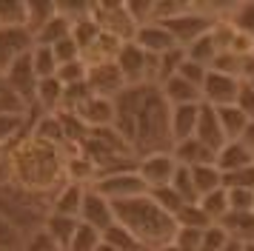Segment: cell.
<instances>
[{
	"instance_id": "36",
	"label": "cell",
	"mask_w": 254,
	"mask_h": 251,
	"mask_svg": "<svg viewBox=\"0 0 254 251\" xmlns=\"http://www.w3.org/2000/svg\"><path fill=\"white\" fill-rule=\"evenodd\" d=\"M100 34V29H97V23L92 20V17H80V20H74L71 23V40L77 43V49H89V46L94 43V37Z\"/></svg>"
},
{
	"instance_id": "58",
	"label": "cell",
	"mask_w": 254,
	"mask_h": 251,
	"mask_svg": "<svg viewBox=\"0 0 254 251\" xmlns=\"http://www.w3.org/2000/svg\"><path fill=\"white\" fill-rule=\"evenodd\" d=\"M0 251H3V249H0Z\"/></svg>"
},
{
	"instance_id": "9",
	"label": "cell",
	"mask_w": 254,
	"mask_h": 251,
	"mask_svg": "<svg viewBox=\"0 0 254 251\" xmlns=\"http://www.w3.org/2000/svg\"><path fill=\"white\" fill-rule=\"evenodd\" d=\"M86 86L94 97H106V100H115L120 91L126 89L123 74L117 71L115 63H100V66H89L86 68Z\"/></svg>"
},
{
	"instance_id": "47",
	"label": "cell",
	"mask_w": 254,
	"mask_h": 251,
	"mask_svg": "<svg viewBox=\"0 0 254 251\" xmlns=\"http://www.w3.org/2000/svg\"><path fill=\"white\" fill-rule=\"evenodd\" d=\"M206 74H208V68L200 66V63H191V60H183V63H180V68H177V77H183L186 83H191L194 89H200V86H203Z\"/></svg>"
},
{
	"instance_id": "34",
	"label": "cell",
	"mask_w": 254,
	"mask_h": 251,
	"mask_svg": "<svg viewBox=\"0 0 254 251\" xmlns=\"http://www.w3.org/2000/svg\"><path fill=\"white\" fill-rule=\"evenodd\" d=\"M97 246H100V231H94L92 226H86V223L77 220V228H74V234H71L66 249L69 251H97Z\"/></svg>"
},
{
	"instance_id": "17",
	"label": "cell",
	"mask_w": 254,
	"mask_h": 251,
	"mask_svg": "<svg viewBox=\"0 0 254 251\" xmlns=\"http://www.w3.org/2000/svg\"><path fill=\"white\" fill-rule=\"evenodd\" d=\"M214 166L220 169V174H231V171H240V169L254 166V157L240 140H229V143H223V146L217 148Z\"/></svg>"
},
{
	"instance_id": "5",
	"label": "cell",
	"mask_w": 254,
	"mask_h": 251,
	"mask_svg": "<svg viewBox=\"0 0 254 251\" xmlns=\"http://www.w3.org/2000/svg\"><path fill=\"white\" fill-rule=\"evenodd\" d=\"M92 188L100 197H106L109 203H120V200H131V197H140V194H149L146 183L140 180V174L134 169H120V171L100 174Z\"/></svg>"
},
{
	"instance_id": "56",
	"label": "cell",
	"mask_w": 254,
	"mask_h": 251,
	"mask_svg": "<svg viewBox=\"0 0 254 251\" xmlns=\"http://www.w3.org/2000/svg\"><path fill=\"white\" fill-rule=\"evenodd\" d=\"M55 251H69V249H55Z\"/></svg>"
},
{
	"instance_id": "44",
	"label": "cell",
	"mask_w": 254,
	"mask_h": 251,
	"mask_svg": "<svg viewBox=\"0 0 254 251\" xmlns=\"http://www.w3.org/2000/svg\"><path fill=\"white\" fill-rule=\"evenodd\" d=\"M23 240L26 237L9 223V220L0 217V249L3 251H20L23 249Z\"/></svg>"
},
{
	"instance_id": "46",
	"label": "cell",
	"mask_w": 254,
	"mask_h": 251,
	"mask_svg": "<svg viewBox=\"0 0 254 251\" xmlns=\"http://www.w3.org/2000/svg\"><path fill=\"white\" fill-rule=\"evenodd\" d=\"M229 197V211H252L254 208V191L249 188H226Z\"/></svg>"
},
{
	"instance_id": "3",
	"label": "cell",
	"mask_w": 254,
	"mask_h": 251,
	"mask_svg": "<svg viewBox=\"0 0 254 251\" xmlns=\"http://www.w3.org/2000/svg\"><path fill=\"white\" fill-rule=\"evenodd\" d=\"M134 160L154 151H172V131H169V106L160 97V91L151 86L143 106L134 114Z\"/></svg>"
},
{
	"instance_id": "19",
	"label": "cell",
	"mask_w": 254,
	"mask_h": 251,
	"mask_svg": "<svg viewBox=\"0 0 254 251\" xmlns=\"http://www.w3.org/2000/svg\"><path fill=\"white\" fill-rule=\"evenodd\" d=\"M172 157L177 160V166L183 169H194V166H206V163H214V151L208 146H203L197 137H189V140H180L172 146Z\"/></svg>"
},
{
	"instance_id": "22",
	"label": "cell",
	"mask_w": 254,
	"mask_h": 251,
	"mask_svg": "<svg viewBox=\"0 0 254 251\" xmlns=\"http://www.w3.org/2000/svg\"><path fill=\"white\" fill-rule=\"evenodd\" d=\"M60 103H63V83L58 77L37 80V89H35L37 109L43 114H55V112H60Z\"/></svg>"
},
{
	"instance_id": "48",
	"label": "cell",
	"mask_w": 254,
	"mask_h": 251,
	"mask_svg": "<svg viewBox=\"0 0 254 251\" xmlns=\"http://www.w3.org/2000/svg\"><path fill=\"white\" fill-rule=\"evenodd\" d=\"M49 49H52V55H55V60H58V66L71 63V60H80V49H77V43H74L71 37L60 40V43H55V46H49Z\"/></svg>"
},
{
	"instance_id": "18",
	"label": "cell",
	"mask_w": 254,
	"mask_h": 251,
	"mask_svg": "<svg viewBox=\"0 0 254 251\" xmlns=\"http://www.w3.org/2000/svg\"><path fill=\"white\" fill-rule=\"evenodd\" d=\"M197 112H200V103H189V106H169V131H172V146H174V143H180V140L194 137Z\"/></svg>"
},
{
	"instance_id": "11",
	"label": "cell",
	"mask_w": 254,
	"mask_h": 251,
	"mask_svg": "<svg viewBox=\"0 0 254 251\" xmlns=\"http://www.w3.org/2000/svg\"><path fill=\"white\" fill-rule=\"evenodd\" d=\"M3 83L14 91V94H20L29 106H35V89H37V77H35V68H32V57L23 55L17 57L12 66L3 71Z\"/></svg>"
},
{
	"instance_id": "8",
	"label": "cell",
	"mask_w": 254,
	"mask_h": 251,
	"mask_svg": "<svg viewBox=\"0 0 254 251\" xmlns=\"http://www.w3.org/2000/svg\"><path fill=\"white\" fill-rule=\"evenodd\" d=\"M243 80L231 77V74H220V71H208L203 86H200V103H206L211 109H223V106H234L237 94H240Z\"/></svg>"
},
{
	"instance_id": "41",
	"label": "cell",
	"mask_w": 254,
	"mask_h": 251,
	"mask_svg": "<svg viewBox=\"0 0 254 251\" xmlns=\"http://www.w3.org/2000/svg\"><path fill=\"white\" fill-rule=\"evenodd\" d=\"M240 66H243V57L231 55V52H217L208 71H220V74H231V77H240Z\"/></svg>"
},
{
	"instance_id": "26",
	"label": "cell",
	"mask_w": 254,
	"mask_h": 251,
	"mask_svg": "<svg viewBox=\"0 0 254 251\" xmlns=\"http://www.w3.org/2000/svg\"><path fill=\"white\" fill-rule=\"evenodd\" d=\"M191 171V183H194V191L197 197H203V194L208 191H217V188H223V174H220V169L214 166V163H206V166H194Z\"/></svg>"
},
{
	"instance_id": "24",
	"label": "cell",
	"mask_w": 254,
	"mask_h": 251,
	"mask_svg": "<svg viewBox=\"0 0 254 251\" xmlns=\"http://www.w3.org/2000/svg\"><path fill=\"white\" fill-rule=\"evenodd\" d=\"M43 231L49 234V240L58 246V249H66L69 246V240H71V234H74V228H77V220L74 217H60V214H49L46 211V217H43Z\"/></svg>"
},
{
	"instance_id": "25",
	"label": "cell",
	"mask_w": 254,
	"mask_h": 251,
	"mask_svg": "<svg viewBox=\"0 0 254 251\" xmlns=\"http://www.w3.org/2000/svg\"><path fill=\"white\" fill-rule=\"evenodd\" d=\"M214 112H217V120H220V128H223L226 143L229 140H240L243 131H246V126L252 123L249 114L240 112L237 106H223V109H214Z\"/></svg>"
},
{
	"instance_id": "29",
	"label": "cell",
	"mask_w": 254,
	"mask_h": 251,
	"mask_svg": "<svg viewBox=\"0 0 254 251\" xmlns=\"http://www.w3.org/2000/svg\"><path fill=\"white\" fill-rule=\"evenodd\" d=\"M55 11H58L55 0H26V29L35 34Z\"/></svg>"
},
{
	"instance_id": "30",
	"label": "cell",
	"mask_w": 254,
	"mask_h": 251,
	"mask_svg": "<svg viewBox=\"0 0 254 251\" xmlns=\"http://www.w3.org/2000/svg\"><path fill=\"white\" fill-rule=\"evenodd\" d=\"M220 20L231 23L234 29L246 37L254 40V3H237V6H229V17H220Z\"/></svg>"
},
{
	"instance_id": "7",
	"label": "cell",
	"mask_w": 254,
	"mask_h": 251,
	"mask_svg": "<svg viewBox=\"0 0 254 251\" xmlns=\"http://www.w3.org/2000/svg\"><path fill=\"white\" fill-rule=\"evenodd\" d=\"M134 171L140 174V180L146 183V188H160L169 186L177 171V160L172 157V151H154V154H143L134 160Z\"/></svg>"
},
{
	"instance_id": "1",
	"label": "cell",
	"mask_w": 254,
	"mask_h": 251,
	"mask_svg": "<svg viewBox=\"0 0 254 251\" xmlns=\"http://www.w3.org/2000/svg\"><path fill=\"white\" fill-rule=\"evenodd\" d=\"M6 154L12 166V186L23 188L26 194L40 197V194H49L58 183H66L63 180L66 154L37 137H20L17 143L6 146Z\"/></svg>"
},
{
	"instance_id": "53",
	"label": "cell",
	"mask_w": 254,
	"mask_h": 251,
	"mask_svg": "<svg viewBox=\"0 0 254 251\" xmlns=\"http://www.w3.org/2000/svg\"><path fill=\"white\" fill-rule=\"evenodd\" d=\"M97 251H115V249H112V246H106L103 240H100V246H97Z\"/></svg>"
},
{
	"instance_id": "23",
	"label": "cell",
	"mask_w": 254,
	"mask_h": 251,
	"mask_svg": "<svg viewBox=\"0 0 254 251\" xmlns=\"http://www.w3.org/2000/svg\"><path fill=\"white\" fill-rule=\"evenodd\" d=\"M69 34H71V20H66L60 11H55L32 37H35V46H55L60 40H66Z\"/></svg>"
},
{
	"instance_id": "20",
	"label": "cell",
	"mask_w": 254,
	"mask_h": 251,
	"mask_svg": "<svg viewBox=\"0 0 254 251\" xmlns=\"http://www.w3.org/2000/svg\"><path fill=\"white\" fill-rule=\"evenodd\" d=\"M160 97L166 100V106H189V103H200V89H194L191 83H186L183 77H169L166 83L157 86Z\"/></svg>"
},
{
	"instance_id": "52",
	"label": "cell",
	"mask_w": 254,
	"mask_h": 251,
	"mask_svg": "<svg viewBox=\"0 0 254 251\" xmlns=\"http://www.w3.org/2000/svg\"><path fill=\"white\" fill-rule=\"evenodd\" d=\"M143 251H174V246L169 243V246H157V249H143Z\"/></svg>"
},
{
	"instance_id": "12",
	"label": "cell",
	"mask_w": 254,
	"mask_h": 251,
	"mask_svg": "<svg viewBox=\"0 0 254 251\" xmlns=\"http://www.w3.org/2000/svg\"><path fill=\"white\" fill-rule=\"evenodd\" d=\"M131 43L137 46L140 52H146L149 57H160L166 52H172V49H180L174 43V37L163 29L160 23H143V26H137L134 34H131Z\"/></svg>"
},
{
	"instance_id": "16",
	"label": "cell",
	"mask_w": 254,
	"mask_h": 251,
	"mask_svg": "<svg viewBox=\"0 0 254 251\" xmlns=\"http://www.w3.org/2000/svg\"><path fill=\"white\" fill-rule=\"evenodd\" d=\"M194 137L208 146L214 154H217V148L226 143V137H223V128H220V120H217V112L206 106V103H200V112H197V126H194Z\"/></svg>"
},
{
	"instance_id": "10",
	"label": "cell",
	"mask_w": 254,
	"mask_h": 251,
	"mask_svg": "<svg viewBox=\"0 0 254 251\" xmlns=\"http://www.w3.org/2000/svg\"><path fill=\"white\" fill-rule=\"evenodd\" d=\"M35 49V37L26 26H14V29H0V74L12 66L17 57L29 55Z\"/></svg>"
},
{
	"instance_id": "42",
	"label": "cell",
	"mask_w": 254,
	"mask_h": 251,
	"mask_svg": "<svg viewBox=\"0 0 254 251\" xmlns=\"http://www.w3.org/2000/svg\"><path fill=\"white\" fill-rule=\"evenodd\" d=\"M200 228H183L177 226V231H174L172 237V246L174 251H200Z\"/></svg>"
},
{
	"instance_id": "50",
	"label": "cell",
	"mask_w": 254,
	"mask_h": 251,
	"mask_svg": "<svg viewBox=\"0 0 254 251\" xmlns=\"http://www.w3.org/2000/svg\"><path fill=\"white\" fill-rule=\"evenodd\" d=\"M240 143H243L246 148H249V151H252V157H254V120H252L249 126H246V131H243Z\"/></svg>"
},
{
	"instance_id": "55",
	"label": "cell",
	"mask_w": 254,
	"mask_h": 251,
	"mask_svg": "<svg viewBox=\"0 0 254 251\" xmlns=\"http://www.w3.org/2000/svg\"><path fill=\"white\" fill-rule=\"evenodd\" d=\"M249 57H254V46H252V55H249Z\"/></svg>"
},
{
	"instance_id": "28",
	"label": "cell",
	"mask_w": 254,
	"mask_h": 251,
	"mask_svg": "<svg viewBox=\"0 0 254 251\" xmlns=\"http://www.w3.org/2000/svg\"><path fill=\"white\" fill-rule=\"evenodd\" d=\"M197 205H200V211L208 217V223H220L223 217L229 214V197H226V188L203 194V197L197 200Z\"/></svg>"
},
{
	"instance_id": "37",
	"label": "cell",
	"mask_w": 254,
	"mask_h": 251,
	"mask_svg": "<svg viewBox=\"0 0 254 251\" xmlns=\"http://www.w3.org/2000/svg\"><path fill=\"white\" fill-rule=\"evenodd\" d=\"M231 243V237L226 234V228L220 223H211V226L203 228L200 234V251H223Z\"/></svg>"
},
{
	"instance_id": "14",
	"label": "cell",
	"mask_w": 254,
	"mask_h": 251,
	"mask_svg": "<svg viewBox=\"0 0 254 251\" xmlns=\"http://www.w3.org/2000/svg\"><path fill=\"white\" fill-rule=\"evenodd\" d=\"M83 194L86 188L77 186V183H60V188H55L52 200H49L46 211L49 214H60V217H74L80 214V203H83Z\"/></svg>"
},
{
	"instance_id": "43",
	"label": "cell",
	"mask_w": 254,
	"mask_h": 251,
	"mask_svg": "<svg viewBox=\"0 0 254 251\" xmlns=\"http://www.w3.org/2000/svg\"><path fill=\"white\" fill-rule=\"evenodd\" d=\"M55 77H58L63 86L86 83V63H83V60H71V63H63V66H58Z\"/></svg>"
},
{
	"instance_id": "57",
	"label": "cell",
	"mask_w": 254,
	"mask_h": 251,
	"mask_svg": "<svg viewBox=\"0 0 254 251\" xmlns=\"http://www.w3.org/2000/svg\"><path fill=\"white\" fill-rule=\"evenodd\" d=\"M252 214H254V208H252Z\"/></svg>"
},
{
	"instance_id": "40",
	"label": "cell",
	"mask_w": 254,
	"mask_h": 251,
	"mask_svg": "<svg viewBox=\"0 0 254 251\" xmlns=\"http://www.w3.org/2000/svg\"><path fill=\"white\" fill-rule=\"evenodd\" d=\"M149 197L151 200H154V203L160 205L163 211H166V214H177V211H180V208H183V200H180V197H177V191H174L172 186H160V188H151L149 191Z\"/></svg>"
},
{
	"instance_id": "13",
	"label": "cell",
	"mask_w": 254,
	"mask_h": 251,
	"mask_svg": "<svg viewBox=\"0 0 254 251\" xmlns=\"http://www.w3.org/2000/svg\"><path fill=\"white\" fill-rule=\"evenodd\" d=\"M77 220H80V223H86V226H92L94 231H100V234H103L106 228L115 223V208H112V203H109L106 197H100V194L94 191V188H86Z\"/></svg>"
},
{
	"instance_id": "31",
	"label": "cell",
	"mask_w": 254,
	"mask_h": 251,
	"mask_svg": "<svg viewBox=\"0 0 254 251\" xmlns=\"http://www.w3.org/2000/svg\"><path fill=\"white\" fill-rule=\"evenodd\" d=\"M100 240H103L106 246H112L115 251H143V246H140L137 240L131 237L120 223H112V226L100 234Z\"/></svg>"
},
{
	"instance_id": "51",
	"label": "cell",
	"mask_w": 254,
	"mask_h": 251,
	"mask_svg": "<svg viewBox=\"0 0 254 251\" xmlns=\"http://www.w3.org/2000/svg\"><path fill=\"white\" fill-rule=\"evenodd\" d=\"M223 251H243V246H240V243H234V240H231V243H229V246H226Z\"/></svg>"
},
{
	"instance_id": "32",
	"label": "cell",
	"mask_w": 254,
	"mask_h": 251,
	"mask_svg": "<svg viewBox=\"0 0 254 251\" xmlns=\"http://www.w3.org/2000/svg\"><path fill=\"white\" fill-rule=\"evenodd\" d=\"M29 134L26 117H12V114H0V146H12L20 137Z\"/></svg>"
},
{
	"instance_id": "15",
	"label": "cell",
	"mask_w": 254,
	"mask_h": 251,
	"mask_svg": "<svg viewBox=\"0 0 254 251\" xmlns=\"http://www.w3.org/2000/svg\"><path fill=\"white\" fill-rule=\"evenodd\" d=\"M74 114L80 117V123L86 126L89 131H94V128H109L112 120H115V103L106 100V97H94L92 94Z\"/></svg>"
},
{
	"instance_id": "49",
	"label": "cell",
	"mask_w": 254,
	"mask_h": 251,
	"mask_svg": "<svg viewBox=\"0 0 254 251\" xmlns=\"http://www.w3.org/2000/svg\"><path fill=\"white\" fill-rule=\"evenodd\" d=\"M58 246L49 240V234L43 231V228H37V231H32V234H26L23 240V249L20 251H55Z\"/></svg>"
},
{
	"instance_id": "6",
	"label": "cell",
	"mask_w": 254,
	"mask_h": 251,
	"mask_svg": "<svg viewBox=\"0 0 254 251\" xmlns=\"http://www.w3.org/2000/svg\"><path fill=\"white\" fill-rule=\"evenodd\" d=\"M115 66L117 71L123 74V83L126 86H151V71H154V57H149L146 52H140L137 46L131 43H123L120 52L115 57Z\"/></svg>"
},
{
	"instance_id": "39",
	"label": "cell",
	"mask_w": 254,
	"mask_h": 251,
	"mask_svg": "<svg viewBox=\"0 0 254 251\" xmlns=\"http://www.w3.org/2000/svg\"><path fill=\"white\" fill-rule=\"evenodd\" d=\"M174 223H177V226H183V228H200V231H203L206 226H211V223H208V217L200 211V205H197V203H186L183 208L174 214Z\"/></svg>"
},
{
	"instance_id": "38",
	"label": "cell",
	"mask_w": 254,
	"mask_h": 251,
	"mask_svg": "<svg viewBox=\"0 0 254 251\" xmlns=\"http://www.w3.org/2000/svg\"><path fill=\"white\" fill-rule=\"evenodd\" d=\"M169 186L177 191V197H180L183 203H197V200H200L197 191H194V183H191V171L183 169V166H177V171H174V177H172Z\"/></svg>"
},
{
	"instance_id": "4",
	"label": "cell",
	"mask_w": 254,
	"mask_h": 251,
	"mask_svg": "<svg viewBox=\"0 0 254 251\" xmlns=\"http://www.w3.org/2000/svg\"><path fill=\"white\" fill-rule=\"evenodd\" d=\"M214 23H217V17L211 14V6L189 3V9L186 11H180L177 17H172V20H163L160 26L172 34L174 43L180 46V49H186L189 43H194L197 37H203V34L211 32Z\"/></svg>"
},
{
	"instance_id": "54",
	"label": "cell",
	"mask_w": 254,
	"mask_h": 251,
	"mask_svg": "<svg viewBox=\"0 0 254 251\" xmlns=\"http://www.w3.org/2000/svg\"><path fill=\"white\" fill-rule=\"evenodd\" d=\"M6 157V146H0V160Z\"/></svg>"
},
{
	"instance_id": "27",
	"label": "cell",
	"mask_w": 254,
	"mask_h": 251,
	"mask_svg": "<svg viewBox=\"0 0 254 251\" xmlns=\"http://www.w3.org/2000/svg\"><path fill=\"white\" fill-rule=\"evenodd\" d=\"M186 52V60H191V63H200V66H211V60H214V55H217L220 49H217V43H214V34L208 32V34H203V37H197L194 43H189L183 49Z\"/></svg>"
},
{
	"instance_id": "35",
	"label": "cell",
	"mask_w": 254,
	"mask_h": 251,
	"mask_svg": "<svg viewBox=\"0 0 254 251\" xmlns=\"http://www.w3.org/2000/svg\"><path fill=\"white\" fill-rule=\"evenodd\" d=\"M26 26V0H0V29Z\"/></svg>"
},
{
	"instance_id": "45",
	"label": "cell",
	"mask_w": 254,
	"mask_h": 251,
	"mask_svg": "<svg viewBox=\"0 0 254 251\" xmlns=\"http://www.w3.org/2000/svg\"><path fill=\"white\" fill-rule=\"evenodd\" d=\"M223 188H249V191H254V166L223 174Z\"/></svg>"
},
{
	"instance_id": "21",
	"label": "cell",
	"mask_w": 254,
	"mask_h": 251,
	"mask_svg": "<svg viewBox=\"0 0 254 251\" xmlns=\"http://www.w3.org/2000/svg\"><path fill=\"white\" fill-rule=\"evenodd\" d=\"M220 226L226 228V234H229L234 243H254V214L252 211H229V214L220 220Z\"/></svg>"
},
{
	"instance_id": "2",
	"label": "cell",
	"mask_w": 254,
	"mask_h": 251,
	"mask_svg": "<svg viewBox=\"0 0 254 251\" xmlns=\"http://www.w3.org/2000/svg\"><path fill=\"white\" fill-rule=\"evenodd\" d=\"M112 208H115V223H120L143 249L169 246L172 237H174V231H177L174 217L166 214L149 194H140V197H131V200L112 203Z\"/></svg>"
},
{
	"instance_id": "33",
	"label": "cell",
	"mask_w": 254,
	"mask_h": 251,
	"mask_svg": "<svg viewBox=\"0 0 254 251\" xmlns=\"http://www.w3.org/2000/svg\"><path fill=\"white\" fill-rule=\"evenodd\" d=\"M32 68H35V77L37 80H46V77H55V71H58V60L52 55V49L49 46H35L32 52Z\"/></svg>"
}]
</instances>
